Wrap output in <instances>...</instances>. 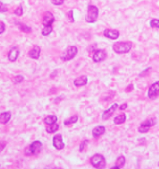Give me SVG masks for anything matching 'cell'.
<instances>
[{
  "instance_id": "484cf974",
  "label": "cell",
  "mask_w": 159,
  "mask_h": 169,
  "mask_svg": "<svg viewBox=\"0 0 159 169\" xmlns=\"http://www.w3.org/2000/svg\"><path fill=\"white\" fill-rule=\"evenodd\" d=\"M151 71H152L151 67H148V68H146L145 70H144L142 72H141L139 74V77H145V76H148L150 73Z\"/></svg>"
},
{
  "instance_id": "603a6c76",
  "label": "cell",
  "mask_w": 159,
  "mask_h": 169,
  "mask_svg": "<svg viewBox=\"0 0 159 169\" xmlns=\"http://www.w3.org/2000/svg\"><path fill=\"white\" fill-rule=\"evenodd\" d=\"M77 121H78V116L77 115H74V116H72L70 117L69 118L65 120L64 121V125H68L73 124V123H75Z\"/></svg>"
},
{
  "instance_id": "52a82bcc",
  "label": "cell",
  "mask_w": 159,
  "mask_h": 169,
  "mask_svg": "<svg viewBox=\"0 0 159 169\" xmlns=\"http://www.w3.org/2000/svg\"><path fill=\"white\" fill-rule=\"evenodd\" d=\"M107 53L104 50L99 49L97 50L93 56V60L95 63H99L106 59Z\"/></svg>"
},
{
  "instance_id": "277c9868",
  "label": "cell",
  "mask_w": 159,
  "mask_h": 169,
  "mask_svg": "<svg viewBox=\"0 0 159 169\" xmlns=\"http://www.w3.org/2000/svg\"><path fill=\"white\" fill-rule=\"evenodd\" d=\"M91 165L96 168H103L106 166V160L104 157L99 154L94 155L90 159Z\"/></svg>"
},
{
  "instance_id": "e575fe53",
  "label": "cell",
  "mask_w": 159,
  "mask_h": 169,
  "mask_svg": "<svg viewBox=\"0 0 159 169\" xmlns=\"http://www.w3.org/2000/svg\"><path fill=\"white\" fill-rule=\"evenodd\" d=\"M133 89H134V86H133L132 84H129V85L126 87V89H125V91H126V92H129L132 91Z\"/></svg>"
},
{
  "instance_id": "4fadbf2b",
  "label": "cell",
  "mask_w": 159,
  "mask_h": 169,
  "mask_svg": "<svg viewBox=\"0 0 159 169\" xmlns=\"http://www.w3.org/2000/svg\"><path fill=\"white\" fill-rule=\"evenodd\" d=\"M20 54L19 49L17 47H13L11 48L10 50V52L8 53V59L10 61H15L17 58H18Z\"/></svg>"
},
{
  "instance_id": "5bb4252c",
  "label": "cell",
  "mask_w": 159,
  "mask_h": 169,
  "mask_svg": "<svg viewBox=\"0 0 159 169\" xmlns=\"http://www.w3.org/2000/svg\"><path fill=\"white\" fill-rule=\"evenodd\" d=\"M104 133H105V128L103 126H98L95 127L92 131L93 136L96 139H98L99 137L103 135Z\"/></svg>"
},
{
  "instance_id": "2e32d148",
  "label": "cell",
  "mask_w": 159,
  "mask_h": 169,
  "mask_svg": "<svg viewBox=\"0 0 159 169\" xmlns=\"http://www.w3.org/2000/svg\"><path fill=\"white\" fill-rule=\"evenodd\" d=\"M88 82V78L86 76H82L77 78L73 83L75 86H82L86 84Z\"/></svg>"
},
{
  "instance_id": "cb8c5ba5",
  "label": "cell",
  "mask_w": 159,
  "mask_h": 169,
  "mask_svg": "<svg viewBox=\"0 0 159 169\" xmlns=\"http://www.w3.org/2000/svg\"><path fill=\"white\" fill-rule=\"evenodd\" d=\"M52 29H53V28H52V26L44 27V29H42V36H49L52 32Z\"/></svg>"
},
{
  "instance_id": "4316f807",
  "label": "cell",
  "mask_w": 159,
  "mask_h": 169,
  "mask_svg": "<svg viewBox=\"0 0 159 169\" xmlns=\"http://www.w3.org/2000/svg\"><path fill=\"white\" fill-rule=\"evenodd\" d=\"M15 14L17 15L18 16H21L23 14V10L21 5H20L19 7L16 8V10L15 11Z\"/></svg>"
},
{
  "instance_id": "1f68e13d",
  "label": "cell",
  "mask_w": 159,
  "mask_h": 169,
  "mask_svg": "<svg viewBox=\"0 0 159 169\" xmlns=\"http://www.w3.org/2000/svg\"><path fill=\"white\" fill-rule=\"evenodd\" d=\"M88 142V141L85 140V141H84L83 142H82V144H81L80 146V152H82V151H83V150H84L85 147V146L87 144Z\"/></svg>"
},
{
  "instance_id": "e0dca14e",
  "label": "cell",
  "mask_w": 159,
  "mask_h": 169,
  "mask_svg": "<svg viewBox=\"0 0 159 169\" xmlns=\"http://www.w3.org/2000/svg\"><path fill=\"white\" fill-rule=\"evenodd\" d=\"M11 114L9 112H6L0 113V123L2 124H7L11 118Z\"/></svg>"
},
{
  "instance_id": "7c38bea8",
  "label": "cell",
  "mask_w": 159,
  "mask_h": 169,
  "mask_svg": "<svg viewBox=\"0 0 159 169\" xmlns=\"http://www.w3.org/2000/svg\"><path fill=\"white\" fill-rule=\"evenodd\" d=\"M117 107H118L117 104H116V103L114 104L109 108H108V110H105L103 112V113L102 115V119L104 120H106L109 119L113 115V113L115 112V111L116 110Z\"/></svg>"
},
{
  "instance_id": "3957f363",
  "label": "cell",
  "mask_w": 159,
  "mask_h": 169,
  "mask_svg": "<svg viewBox=\"0 0 159 169\" xmlns=\"http://www.w3.org/2000/svg\"><path fill=\"white\" fill-rule=\"evenodd\" d=\"M42 149V144L39 141L33 142L25 149V154L26 155H34L39 154Z\"/></svg>"
},
{
  "instance_id": "7402d4cb",
  "label": "cell",
  "mask_w": 159,
  "mask_h": 169,
  "mask_svg": "<svg viewBox=\"0 0 159 169\" xmlns=\"http://www.w3.org/2000/svg\"><path fill=\"white\" fill-rule=\"evenodd\" d=\"M59 128V125L56 123L52 125H49V127L46 128V131L49 133H55Z\"/></svg>"
},
{
  "instance_id": "6da1fadb",
  "label": "cell",
  "mask_w": 159,
  "mask_h": 169,
  "mask_svg": "<svg viewBox=\"0 0 159 169\" xmlns=\"http://www.w3.org/2000/svg\"><path fill=\"white\" fill-rule=\"evenodd\" d=\"M132 47L131 42H117L113 44V49L116 53L124 54L129 52Z\"/></svg>"
},
{
  "instance_id": "d6986e66",
  "label": "cell",
  "mask_w": 159,
  "mask_h": 169,
  "mask_svg": "<svg viewBox=\"0 0 159 169\" xmlns=\"http://www.w3.org/2000/svg\"><path fill=\"white\" fill-rule=\"evenodd\" d=\"M126 120V116L124 113H122L116 116L114 119V123L115 125H121L124 123Z\"/></svg>"
},
{
  "instance_id": "9a60e30c",
  "label": "cell",
  "mask_w": 159,
  "mask_h": 169,
  "mask_svg": "<svg viewBox=\"0 0 159 169\" xmlns=\"http://www.w3.org/2000/svg\"><path fill=\"white\" fill-rule=\"evenodd\" d=\"M41 49L38 46H34L29 52V55L33 59H38L40 57Z\"/></svg>"
},
{
  "instance_id": "83f0119b",
  "label": "cell",
  "mask_w": 159,
  "mask_h": 169,
  "mask_svg": "<svg viewBox=\"0 0 159 169\" xmlns=\"http://www.w3.org/2000/svg\"><path fill=\"white\" fill-rule=\"evenodd\" d=\"M24 79V78L21 76V75H19V76H16L14 79H13V81L15 84H19V83H21Z\"/></svg>"
},
{
  "instance_id": "ffe728a7",
  "label": "cell",
  "mask_w": 159,
  "mask_h": 169,
  "mask_svg": "<svg viewBox=\"0 0 159 169\" xmlns=\"http://www.w3.org/2000/svg\"><path fill=\"white\" fill-rule=\"evenodd\" d=\"M57 117L54 115H51V116H46L44 119V122L48 125L54 124L57 122Z\"/></svg>"
},
{
  "instance_id": "44dd1931",
  "label": "cell",
  "mask_w": 159,
  "mask_h": 169,
  "mask_svg": "<svg viewBox=\"0 0 159 169\" xmlns=\"http://www.w3.org/2000/svg\"><path fill=\"white\" fill-rule=\"evenodd\" d=\"M16 24L18 25L19 29H20L21 31H23V32H24L29 33V32H31V31H32V29H31V27H28V26H26V24H23V23H20V22H18Z\"/></svg>"
},
{
  "instance_id": "d4e9b609",
  "label": "cell",
  "mask_w": 159,
  "mask_h": 169,
  "mask_svg": "<svg viewBox=\"0 0 159 169\" xmlns=\"http://www.w3.org/2000/svg\"><path fill=\"white\" fill-rule=\"evenodd\" d=\"M150 26L152 28L159 29V19H152L150 22Z\"/></svg>"
},
{
  "instance_id": "8992f818",
  "label": "cell",
  "mask_w": 159,
  "mask_h": 169,
  "mask_svg": "<svg viewBox=\"0 0 159 169\" xmlns=\"http://www.w3.org/2000/svg\"><path fill=\"white\" fill-rule=\"evenodd\" d=\"M159 94V81L155 82L151 85L148 91V97L152 99H155Z\"/></svg>"
},
{
  "instance_id": "f546056e",
  "label": "cell",
  "mask_w": 159,
  "mask_h": 169,
  "mask_svg": "<svg viewBox=\"0 0 159 169\" xmlns=\"http://www.w3.org/2000/svg\"><path fill=\"white\" fill-rule=\"evenodd\" d=\"M68 20L70 23H73L74 22L73 13L72 10H70V11H68Z\"/></svg>"
},
{
  "instance_id": "d6a6232c",
  "label": "cell",
  "mask_w": 159,
  "mask_h": 169,
  "mask_svg": "<svg viewBox=\"0 0 159 169\" xmlns=\"http://www.w3.org/2000/svg\"><path fill=\"white\" fill-rule=\"evenodd\" d=\"M5 30V24L2 22V21H0V34H2Z\"/></svg>"
},
{
  "instance_id": "8d00e7d4",
  "label": "cell",
  "mask_w": 159,
  "mask_h": 169,
  "mask_svg": "<svg viewBox=\"0 0 159 169\" xmlns=\"http://www.w3.org/2000/svg\"><path fill=\"white\" fill-rule=\"evenodd\" d=\"M158 166L159 167V162H158Z\"/></svg>"
},
{
  "instance_id": "836d02e7",
  "label": "cell",
  "mask_w": 159,
  "mask_h": 169,
  "mask_svg": "<svg viewBox=\"0 0 159 169\" xmlns=\"http://www.w3.org/2000/svg\"><path fill=\"white\" fill-rule=\"evenodd\" d=\"M7 146V143L5 141H0V152L2 151Z\"/></svg>"
},
{
  "instance_id": "8fae6325",
  "label": "cell",
  "mask_w": 159,
  "mask_h": 169,
  "mask_svg": "<svg viewBox=\"0 0 159 169\" xmlns=\"http://www.w3.org/2000/svg\"><path fill=\"white\" fill-rule=\"evenodd\" d=\"M53 145L58 150H61L64 149L65 144L62 141V136L60 134H57L54 136Z\"/></svg>"
},
{
  "instance_id": "30bf717a",
  "label": "cell",
  "mask_w": 159,
  "mask_h": 169,
  "mask_svg": "<svg viewBox=\"0 0 159 169\" xmlns=\"http://www.w3.org/2000/svg\"><path fill=\"white\" fill-rule=\"evenodd\" d=\"M54 21H55V19H54L53 14L49 11H47L43 16L42 25L44 27L52 26Z\"/></svg>"
},
{
  "instance_id": "ba28073f",
  "label": "cell",
  "mask_w": 159,
  "mask_h": 169,
  "mask_svg": "<svg viewBox=\"0 0 159 169\" xmlns=\"http://www.w3.org/2000/svg\"><path fill=\"white\" fill-rule=\"evenodd\" d=\"M155 122L154 121V120L153 118L148 119V120L145 121L144 123H143L140 125V126L138 128V131H139V132L142 133H147L149 131L150 126L155 125Z\"/></svg>"
},
{
  "instance_id": "5b68a950",
  "label": "cell",
  "mask_w": 159,
  "mask_h": 169,
  "mask_svg": "<svg viewBox=\"0 0 159 169\" xmlns=\"http://www.w3.org/2000/svg\"><path fill=\"white\" fill-rule=\"evenodd\" d=\"M78 49L75 46H71L67 48V49L64 52L62 56L61 57V59L64 61H68L73 59L76 55L77 54Z\"/></svg>"
},
{
  "instance_id": "4dcf8cb0",
  "label": "cell",
  "mask_w": 159,
  "mask_h": 169,
  "mask_svg": "<svg viewBox=\"0 0 159 169\" xmlns=\"http://www.w3.org/2000/svg\"><path fill=\"white\" fill-rule=\"evenodd\" d=\"M51 2L55 5H61L64 3V0H51Z\"/></svg>"
},
{
  "instance_id": "ac0fdd59",
  "label": "cell",
  "mask_w": 159,
  "mask_h": 169,
  "mask_svg": "<svg viewBox=\"0 0 159 169\" xmlns=\"http://www.w3.org/2000/svg\"><path fill=\"white\" fill-rule=\"evenodd\" d=\"M125 162H126L125 157L124 156H120L117 157L115 163V165L111 167V168H121L124 165Z\"/></svg>"
},
{
  "instance_id": "7a4b0ae2",
  "label": "cell",
  "mask_w": 159,
  "mask_h": 169,
  "mask_svg": "<svg viewBox=\"0 0 159 169\" xmlns=\"http://www.w3.org/2000/svg\"><path fill=\"white\" fill-rule=\"evenodd\" d=\"M99 14L98 8L94 5H89L87 13L85 17V21L89 23H94L97 21Z\"/></svg>"
},
{
  "instance_id": "9c48e42d",
  "label": "cell",
  "mask_w": 159,
  "mask_h": 169,
  "mask_svg": "<svg viewBox=\"0 0 159 169\" xmlns=\"http://www.w3.org/2000/svg\"><path fill=\"white\" fill-rule=\"evenodd\" d=\"M104 36L111 40H116L119 38V32L116 29H106L103 32Z\"/></svg>"
},
{
  "instance_id": "d590c367",
  "label": "cell",
  "mask_w": 159,
  "mask_h": 169,
  "mask_svg": "<svg viewBox=\"0 0 159 169\" xmlns=\"http://www.w3.org/2000/svg\"><path fill=\"white\" fill-rule=\"evenodd\" d=\"M127 107V104L126 103H125V104H122V105L119 107V109L121 110H123L126 109Z\"/></svg>"
},
{
  "instance_id": "f1b7e54d",
  "label": "cell",
  "mask_w": 159,
  "mask_h": 169,
  "mask_svg": "<svg viewBox=\"0 0 159 169\" xmlns=\"http://www.w3.org/2000/svg\"><path fill=\"white\" fill-rule=\"evenodd\" d=\"M8 11V8L2 2H0V13H5Z\"/></svg>"
}]
</instances>
